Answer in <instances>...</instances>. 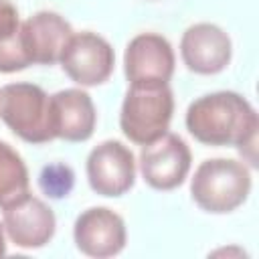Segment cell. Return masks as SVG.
Instances as JSON below:
<instances>
[{
    "label": "cell",
    "mask_w": 259,
    "mask_h": 259,
    "mask_svg": "<svg viewBox=\"0 0 259 259\" xmlns=\"http://www.w3.org/2000/svg\"><path fill=\"white\" fill-rule=\"evenodd\" d=\"M186 127L206 146L255 148L259 117L253 105L235 91H217L194 99L186 111Z\"/></svg>",
    "instance_id": "6da1fadb"
},
{
    "label": "cell",
    "mask_w": 259,
    "mask_h": 259,
    "mask_svg": "<svg viewBox=\"0 0 259 259\" xmlns=\"http://www.w3.org/2000/svg\"><path fill=\"white\" fill-rule=\"evenodd\" d=\"M251 192V174L243 162L212 158L200 162L190 180L192 200L206 212L225 214L241 206Z\"/></svg>",
    "instance_id": "7a4b0ae2"
},
{
    "label": "cell",
    "mask_w": 259,
    "mask_h": 259,
    "mask_svg": "<svg viewBox=\"0 0 259 259\" xmlns=\"http://www.w3.org/2000/svg\"><path fill=\"white\" fill-rule=\"evenodd\" d=\"M174 113V97L168 83L130 85L119 113L123 136L138 144H150L168 132Z\"/></svg>",
    "instance_id": "3957f363"
},
{
    "label": "cell",
    "mask_w": 259,
    "mask_h": 259,
    "mask_svg": "<svg viewBox=\"0 0 259 259\" xmlns=\"http://www.w3.org/2000/svg\"><path fill=\"white\" fill-rule=\"evenodd\" d=\"M2 121L28 144L55 140L51 95L32 83H8L0 89Z\"/></svg>",
    "instance_id": "277c9868"
},
{
    "label": "cell",
    "mask_w": 259,
    "mask_h": 259,
    "mask_svg": "<svg viewBox=\"0 0 259 259\" xmlns=\"http://www.w3.org/2000/svg\"><path fill=\"white\" fill-rule=\"evenodd\" d=\"M59 63L71 81L93 87L109 79L115 65V55L103 36L87 30L77 34L73 32L67 47L63 49Z\"/></svg>",
    "instance_id": "5b68a950"
},
{
    "label": "cell",
    "mask_w": 259,
    "mask_h": 259,
    "mask_svg": "<svg viewBox=\"0 0 259 259\" xmlns=\"http://www.w3.org/2000/svg\"><path fill=\"white\" fill-rule=\"evenodd\" d=\"M190 162L192 158L186 142L170 132L144 144L140 152V172L156 190H172L180 186L188 176Z\"/></svg>",
    "instance_id": "8992f818"
},
{
    "label": "cell",
    "mask_w": 259,
    "mask_h": 259,
    "mask_svg": "<svg viewBox=\"0 0 259 259\" xmlns=\"http://www.w3.org/2000/svg\"><path fill=\"white\" fill-rule=\"evenodd\" d=\"M123 71L130 85H162L174 73L172 45L156 32L134 36L123 53Z\"/></svg>",
    "instance_id": "52a82bcc"
},
{
    "label": "cell",
    "mask_w": 259,
    "mask_h": 259,
    "mask_svg": "<svg viewBox=\"0 0 259 259\" xmlns=\"http://www.w3.org/2000/svg\"><path fill=\"white\" fill-rule=\"evenodd\" d=\"M89 186L101 196H121L136 180V160L127 146L117 140H105L87 156Z\"/></svg>",
    "instance_id": "ba28073f"
},
{
    "label": "cell",
    "mask_w": 259,
    "mask_h": 259,
    "mask_svg": "<svg viewBox=\"0 0 259 259\" xmlns=\"http://www.w3.org/2000/svg\"><path fill=\"white\" fill-rule=\"evenodd\" d=\"M73 239L77 249L89 257H113L125 247V223L111 208L93 206L77 217Z\"/></svg>",
    "instance_id": "9c48e42d"
},
{
    "label": "cell",
    "mask_w": 259,
    "mask_h": 259,
    "mask_svg": "<svg viewBox=\"0 0 259 259\" xmlns=\"http://www.w3.org/2000/svg\"><path fill=\"white\" fill-rule=\"evenodd\" d=\"M180 55L184 65L198 75L221 73L233 55L229 34L210 22H196L188 26L180 40Z\"/></svg>",
    "instance_id": "30bf717a"
},
{
    "label": "cell",
    "mask_w": 259,
    "mask_h": 259,
    "mask_svg": "<svg viewBox=\"0 0 259 259\" xmlns=\"http://www.w3.org/2000/svg\"><path fill=\"white\" fill-rule=\"evenodd\" d=\"M4 210V231L16 247L22 249H38L45 247L57 227L55 212L47 202L28 194L22 200L2 208Z\"/></svg>",
    "instance_id": "8fae6325"
},
{
    "label": "cell",
    "mask_w": 259,
    "mask_h": 259,
    "mask_svg": "<svg viewBox=\"0 0 259 259\" xmlns=\"http://www.w3.org/2000/svg\"><path fill=\"white\" fill-rule=\"evenodd\" d=\"M71 36V24L57 12L42 10L20 22V42L30 65L57 63Z\"/></svg>",
    "instance_id": "7c38bea8"
},
{
    "label": "cell",
    "mask_w": 259,
    "mask_h": 259,
    "mask_svg": "<svg viewBox=\"0 0 259 259\" xmlns=\"http://www.w3.org/2000/svg\"><path fill=\"white\" fill-rule=\"evenodd\" d=\"M55 136L67 142H85L93 136L97 113L87 91L63 89L51 95Z\"/></svg>",
    "instance_id": "4fadbf2b"
},
{
    "label": "cell",
    "mask_w": 259,
    "mask_h": 259,
    "mask_svg": "<svg viewBox=\"0 0 259 259\" xmlns=\"http://www.w3.org/2000/svg\"><path fill=\"white\" fill-rule=\"evenodd\" d=\"M28 170L20 154L6 142H0V208L28 196Z\"/></svg>",
    "instance_id": "5bb4252c"
},
{
    "label": "cell",
    "mask_w": 259,
    "mask_h": 259,
    "mask_svg": "<svg viewBox=\"0 0 259 259\" xmlns=\"http://www.w3.org/2000/svg\"><path fill=\"white\" fill-rule=\"evenodd\" d=\"M73 170L67 164H49L40 172V188L51 198H63L73 188Z\"/></svg>",
    "instance_id": "9a60e30c"
},
{
    "label": "cell",
    "mask_w": 259,
    "mask_h": 259,
    "mask_svg": "<svg viewBox=\"0 0 259 259\" xmlns=\"http://www.w3.org/2000/svg\"><path fill=\"white\" fill-rule=\"evenodd\" d=\"M30 65L22 42H20V28L14 36L0 40V73H14V71H22Z\"/></svg>",
    "instance_id": "2e32d148"
},
{
    "label": "cell",
    "mask_w": 259,
    "mask_h": 259,
    "mask_svg": "<svg viewBox=\"0 0 259 259\" xmlns=\"http://www.w3.org/2000/svg\"><path fill=\"white\" fill-rule=\"evenodd\" d=\"M20 28L18 10L10 0H0V40L14 36Z\"/></svg>",
    "instance_id": "e0dca14e"
},
{
    "label": "cell",
    "mask_w": 259,
    "mask_h": 259,
    "mask_svg": "<svg viewBox=\"0 0 259 259\" xmlns=\"http://www.w3.org/2000/svg\"><path fill=\"white\" fill-rule=\"evenodd\" d=\"M6 255V239H4V223H0V257Z\"/></svg>",
    "instance_id": "ac0fdd59"
}]
</instances>
